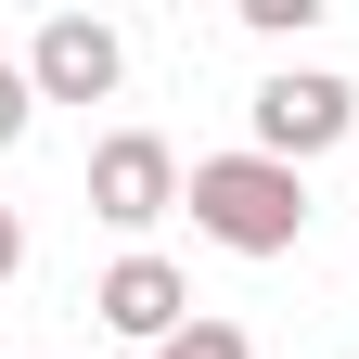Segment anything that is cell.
I'll list each match as a JSON object with an SVG mask.
<instances>
[{
    "label": "cell",
    "mask_w": 359,
    "mask_h": 359,
    "mask_svg": "<svg viewBox=\"0 0 359 359\" xmlns=\"http://www.w3.org/2000/svg\"><path fill=\"white\" fill-rule=\"evenodd\" d=\"M193 231L218 244V257H295L308 244V167H283V154H257V142H231V154H193Z\"/></svg>",
    "instance_id": "obj_1"
},
{
    "label": "cell",
    "mask_w": 359,
    "mask_h": 359,
    "mask_svg": "<svg viewBox=\"0 0 359 359\" xmlns=\"http://www.w3.org/2000/svg\"><path fill=\"white\" fill-rule=\"evenodd\" d=\"M180 193H193V167H180L167 128H103V142H90V218H103V231L142 244L154 218H180Z\"/></svg>",
    "instance_id": "obj_2"
},
{
    "label": "cell",
    "mask_w": 359,
    "mask_h": 359,
    "mask_svg": "<svg viewBox=\"0 0 359 359\" xmlns=\"http://www.w3.org/2000/svg\"><path fill=\"white\" fill-rule=\"evenodd\" d=\"M346 128H359V90L334 65H283V77H257V103H244V142L283 154V167H321Z\"/></svg>",
    "instance_id": "obj_3"
},
{
    "label": "cell",
    "mask_w": 359,
    "mask_h": 359,
    "mask_svg": "<svg viewBox=\"0 0 359 359\" xmlns=\"http://www.w3.org/2000/svg\"><path fill=\"white\" fill-rule=\"evenodd\" d=\"M90 321H103L116 346H142V359H167L180 334L205 321V308H193V269H180V257H154V244H128V257L103 269V283H90Z\"/></svg>",
    "instance_id": "obj_4"
},
{
    "label": "cell",
    "mask_w": 359,
    "mask_h": 359,
    "mask_svg": "<svg viewBox=\"0 0 359 359\" xmlns=\"http://www.w3.org/2000/svg\"><path fill=\"white\" fill-rule=\"evenodd\" d=\"M26 77H39V103H116L128 39H116L103 13H39V39H26Z\"/></svg>",
    "instance_id": "obj_5"
},
{
    "label": "cell",
    "mask_w": 359,
    "mask_h": 359,
    "mask_svg": "<svg viewBox=\"0 0 359 359\" xmlns=\"http://www.w3.org/2000/svg\"><path fill=\"white\" fill-rule=\"evenodd\" d=\"M167 359H257V334H244V321H218V308H205V321H193V334H180Z\"/></svg>",
    "instance_id": "obj_6"
},
{
    "label": "cell",
    "mask_w": 359,
    "mask_h": 359,
    "mask_svg": "<svg viewBox=\"0 0 359 359\" xmlns=\"http://www.w3.org/2000/svg\"><path fill=\"white\" fill-rule=\"evenodd\" d=\"M231 13H244L257 39H308V26H321V0H231Z\"/></svg>",
    "instance_id": "obj_7"
},
{
    "label": "cell",
    "mask_w": 359,
    "mask_h": 359,
    "mask_svg": "<svg viewBox=\"0 0 359 359\" xmlns=\"http://www.w3.org/2000/svg\"><path fill=\"white\" fill-rule=\"evenodd\" d=\"M26 128H39V77H26V65H0V154H13Z\"/></svg>",
    "instance_id": "obj_8"
},
{
    "label": "cell",
    "mask_w": 359,
    "mask_h": 359,
    "mask_svg": "<svg viewBox=\"0 0 359 359\" xmlns=\"http://www.w3.org/2000/svg\"><path fill=\"white\" fill-rule=\"evenodd\" d=\"M13 269H26V218L0 205V283H13Z\"/></svg>",
    "instance_id": "obj_9"
}]
</instances>
